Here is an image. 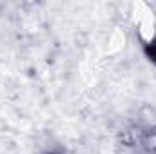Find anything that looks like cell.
<instances>
[{
	"label": "cell",
	"instance_id": "cell-1",
	"mask_svg": "<svg viewBox=\"0 0 156 154\" xmlns=\"http://www.w3.org/2000/svg\"><path fill=\"white\" fill-rule=\"evenodd\" d=\"M131 145L138 147V149H145L149 154L156 152V134H153L149 129L147 131H136V138L129 142Z\"/></svg>",
	"mask_w": 156,
	"mask_h": 154
},
{
	"label": "cell",
	"instance_id": "cell-2",
	"mask_svg": "<svg viewBox=\"0 0 156 154\" xmlns=\"http://www.w3.org/2000/svg\"><path fill=\"white\" fill-rule=\"evenodd\" d=\"M144 53H145V56H147L153 64H156V38L151 40V42H147V44L144 45Z\"/></svg>",
	"mask_w": 156,
	"mask_h": 154
}]
</instances>
